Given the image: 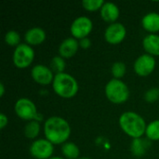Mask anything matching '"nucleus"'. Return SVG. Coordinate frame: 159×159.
Instances as JSON below:
<instances>
[{"label":"nucleus","instance_id":"nucleus-2","mask_svg":"<svg viewBox=\"0 0 159 159\" xmlns=\"http://www.w3.org/2000/svg\"><path fill=\"white\" fill-rule=\"evenodd\" d=\"M119 126L122 130L132 139L142 138L145 134L146 123L143 116L135 112H125L119 117Z\"/></svg>","mask_w":159,"mask_h":159},{"label":"nucleus","instance_id":"nucleus-25","mask_svg":"<svg viewBox=\"0 0 159 159\" xmlns=\"http://www.w3.org/2000/svg\"><path fill=\"white\" fill-rule=\"evenodd\" d=\"M144 99L147 102H155L159 99V89L152 88L145 92Z\"/></svg>","mask_w":159,"mask_h":159},{"label":"nucleus","instance_id":"nucleus-5","mask_svg":"<svg viewBox=\"0 0 159 159\" xmlns=\"http://www.w3.org/2000/svg\"><path fill=\"white\" fill-rule=\"evenodd\" d=\"M14 110L16 115L27 121H41L42 120V115H40L37 112V108L35 104L28 98H20L19 99L14 106Z\"/></svg>","mask_w":159,"mask_h":159},{"label":"nucleus","instance_id":"nucleus-13","mask_svg":"<svg viewBox=\"0 0 159 159\" xmlns=\"http://www.w3.org/2000/svg\"><path fill=\"white\" fill-rule=\"evenodd\" d=\"M120 10L119 7L112 2H106L101 8V17L102 19L110 23H114L119 18Z\"/></svg>","mask_w":159,"mask_h":159},{"label":"nucleus","instance_id":"nucleus-20","mask_svg":"<svg viewBox=\"0 0 159 159\" xmlns=\"http://www.w3.org/2000/svg\"><path fill=\"white\" fill-rule=\"evenodd\" d=\"M145 135L150 141H158L159 140V119L155 120L147 125Z\"/></svg>","mask_w":159,"mask_h":159},{"label":"nucleus","instance_id":"nucleus-8","mask_svg":"<svg viewBox=\"0 0 159 159\" xmlns=\"http://www.w3.org/2000/svg\"><path fill=\"white\" fill-rule=\"evenodd\" d=\"M53 152V144L47 139L35 140L30 146V154L35 159H49Z\"/></svg>","mask_w":159,"mask_h":159},{"label":"nucleus","instance_id":"nucleus-4","mask_svg":"<svg viewBox=\"0 0 159 159\" xmlns=\"http://www.w3.org/2000/svg\"><path fill=\"white\" fill-rule=\"evenodd\" d=\"M105 95L111 102L115 104H121L128 101L129 97V90L123 81L114 78L106 84Z\"/></svg>","mask_w":159,"mask_h":159},{"label":"nucleus","instance_id":"nucleus-19","mask_svg":"<svg viewBox=\"0 0 159 159\" xmlns=\"http://www.w3.org/2000/svg\"><path fill=\"white\" fill-rule=\"evenodd\" d=\"M40 131V124L38 121H30L24 128V135L28 139H35Z\"/></svg>","mask_w":159,"mask_h":159},{"label":"nucleus","instance_id":"nucleus-17","mask_svg":"<svg viewBox=\"0 0 159 159\" xmlns=\"http://www.w3.org/2000/svg\"><path fill=\"white\" fill-rule=\"evenodd\" d=\"M147 142H148L147 140H144L143 138L133 139L131 145H130V150H131L132 155L136 157H143L145 154L148 146L150 145V143H148Z\"/></svg>","mask_w":159,"mask_h":159},{"label":"nucleus","instance_id":"nucleus-14","mask_svg":"<svg viewBox=\"0 0 159 159\" xmlns=\"http://www.w3.org/2000/svg\"><path fill=\"white\" fill-rule=\"evenodd\" d=\"M46 36L47 34L44 29L40 27H33L25 33L24 39L29 46H37L46 40Z\"/></svg>","mask_w":159,"mask_h":159},{"label":"nucleus","instance_id":"nucleus-30","mask_svg":"<svg viewBox=\"0 0 159 159\" xmlns=\"http://www.w3.org/2000/svg\"><path fill=\"white\" fill-rule=\"evenodd\" d=\"M77 159H90L89 157H80V158H77Z\"/></svg>","mask_w":159,"mask_h":159},{"label":"nucleus","instance_id":"nucleus-3","mask_svg":"<svg viewBox=\"0 0 159 159\" xmlns=\"http://www.w3.org/2000/svg\"><path fill=\"white\" fill-rule=\"evenodd\" d=\"M52 88L57 95L64 99L75 97L78 91V83L76 79L67 73L57 74L52 82Z\"/></svg>","mask_w":159,"mask_h":159},{"label":"nucleus","instance_id":"nucleus-23","mask_svg":"<svg viewBox=\"0 0 159 159\" xmlns=\"http://www.w3.org/2000/svg\"><path fill=\"white\" fill-rule=\"evenodd\" d=\"M111 72H112L113 76L116 79H120L125 75V74L127 72V66L122 61H116L112 65Z\"/></svg>","mask_w":159,"mask_h":159},{"label":"nucleus","instance_id":"nucleus-24","mask_svg":"<svg viewBox=\"0 0 159 159\" xmlns=\"http://www.w3.org/2000/svg\"><path fill=\"white\" fill-rule=\"evenodd\" d=\"M104 5V1L102 0H84L82 1L83 7L88 11H96L101 9Z\"/></svg>","mask_w":159,"mask_h":159},{"label":"nucleus","instance_id":"nucleus-16","mask_svg":"<svg viewBox=\"0 0 159 159\" xmlns=\"http://www.w3.org/2000/svg\"><path fill=\"white\" fill-rule=\"evenodd\" d=\"M143 46L147 54L152 56H159V35L150 34L143 38Z\"/></svg>","mask_w":159,"mask_h":159},{"label":"nucleus","instance_id":"nucleus-7","mask_svg":"<svg viewBox=\"0 0 159 159\" xmlns=\"http://www.w3.org/2000/svg\"><path fill=\"white\" fill-rule=\"evenodd\" d=\"M93 28V24L91 20L89 17L81 16L76 18L71 24V34L72 36L75 39H83L88 37V35L91 33Z\"/></svg>","mask_w":159,"mask_h":159},{"label":"nucleus","instance_id":"nucleus-15","mask_svg":"<svg viewBox=\"0 0 159 159\" xmlns=\"http://www.w3.org/2000/svg\"><path fill=\"white\" fill-rule=\"evenodd\" d=\"M143 27L151 34L159 32V14L157 12H149L145 14L142 20Z\"/></svg>","mask_w":159,"mask_h":159},{"label":"nucleus","instance_id":"nucleus-27","mask_svg":"<svg viewBox=\"0 0 159 159\" xmlns=\"http://www.w3.org/2000/svg\"><path fill=\"white\" fill-rule=\"evenodd\" d=\"M7 123H8V118H7V116L5 114L1 113V114H0V129H3L7 125Z\"/></svg>","mask_w":159,"mask_h":159},{"label":"nucleus","instance_id":"nucleus-1","mask_svg":"<svg viewBox=\"0 0 159 159\" xmlns=\"http://www.w3.org/2000/svg\"><path fill=\"white\" fill-rule=\"evenodd\" d=\"M44 133L48 141L54 144H64L71 135L69 123L61 116H50L45 121Z\"/></svg>","mask_w":159,"mask_h":159},{"label":"nucleus","instance_id":"nucleus-9","mask_svg":"<svg viewBox=\"0 0 159 159\" xmlns=\"http://www.w3.org/2000/svg\"><path fill=\"white\" fill-rule=\"evenodd\" d=\"M157 61L154 56L143 54L137 58L134 62V71L140 76H148L156 68Z\"/></svg>","mask_w":159,"mask_h":159},{"label":"nucleus","instance_id":"nucleus-11","mask_svg":"<svg viewBox=\"0 0 159 159\" xmlns=\"http://www.w3.org/2000/svg\"><path fill=\"white\" fill-rule=\"evenodd\" d=\"M31 75H32L33 79L37 84H40L43 86L51 84L55 76L53 75V71L49 67L45 66L43 64H37L34 66L31 71Z\"/></svg>","mask_w":159,"mask_h":159},{"label":"nucleus","instance_id":"nucleus-22","mask_svg":"<svg viewBox=\"0 0 159 159\" xmlns=\"http://www.w3.org/2000/svg\"><path fill=\"white\" fill-rule=\"evenodd\" d=\"M5 42L10 47L17 48L20 45V35L15 30H10L5 34Z\"/></svg>","mask_w":159,"mask_h":159},{"label":"nucleus","instance_id":"nucleus-26","mask_svg":"<svg viewBox=\"0 0 159 159\" xmlns=\"http://www.w3.org/2000/svg\"><path fill=\"white\" fill-rule=\"evenodd\" d=\"M90 45H91V41H90V39L88 38V37L79 40V47H81L82 48L87 49V48H89L90 47Z\"/></svg>","mask_w":159,"mask_h":159},{"label":"nucleus","instance_id":"nucleus-28","mask_svg":"<svg viewBox=\"0 0 159 159\" xmlns=\"http://www.w3.org/2000/svg\"><path fill=\"white\" fill-rule=\"evenodd\" d=\"M4 93H5V87H4V84L1 82L0 83V96L3 97L4 96Z\"/></svg>","mask_w":159,"mask_h":159},{"label":"nucleus","instance_id":"nucleus-29","mask_svg":"<svg viewBox=\"0 0 159 159\" xmlns=\"http://www.w3.org/2000/svg\"><path fill=\"white\" fill-rule=\"evenodd\" d=\"M49 159H64V158H62V157H50Z\"/></svg>","mask_w":159,"mask_h":159},{"label":"nucleus","instance_id":"nucleus-21","mask_svg":"<svg viewBox=\"0 0 159 159\" xmlns=\"http://www.w3.org/2000/svg\"><path fill=\"white\" fill-rule=\"evenodd\" d=\"M65 61L62 57L61 56H55L50 62V69L57 74H61V73H64L65 70Z\"/></svg>","mask_w":159,"mask_h":159},{"label":"nucleus","instance_id":"nucleus-18","mask_svg":"<svg viewBox=\"0 0 159 159\" xmlns=\"http://www.w3.org/2000/svg\"><path fill=\"white\" fill-rule=\"evenodd\" d=\"M61 153L66 159H77L80 155V150L74 143H65L61 146Z\"/></svg>","mask_w":159,"mask_h":159},{"label":"nucleus","instance_id":"nucleus-6","mask_svg":"<svg viewBox=\"0 0 159 159\" xmlns=\"http://www.w3.org/2000/svg\"><path fill=\"white\" fill-rule=\"evenodd\" d=\"M34 59V51L28 44H20L13 52L12 61L14 65L19 69H25L29 67Z\"/></svg>","mask_w":159,"mask_h":159},{"label":"nucleus","instance_id":"nucleus-10","mask_svg":"<svg viewBox=\"0 0 159 159\" xmlns=\"http://www.w3.org/2000/svg\"><path fill=\"white\" fill-rule=\"evenodd\" d=\"M126 34V27L120 22H114L106 28L104 32V38L109 44L117 45L125 39Z\"/></svg>","mask_w":159,"mask_h":159},{"label":"nucleus","instance_id":"nucleus-12","mask_svg":"<svg viewBox=\"0 0 159 159\" xmlns=\"http://www.w3.org/2000/svg\"><path fill=\"white\" fill-rule=\"evenodd\" d=\"M79 42L75 37H68L64 39L59 47V54L63 59L72 58L78 50Z\"/></svg>","mask_w":159,"mask_h":159}]
</instances>
